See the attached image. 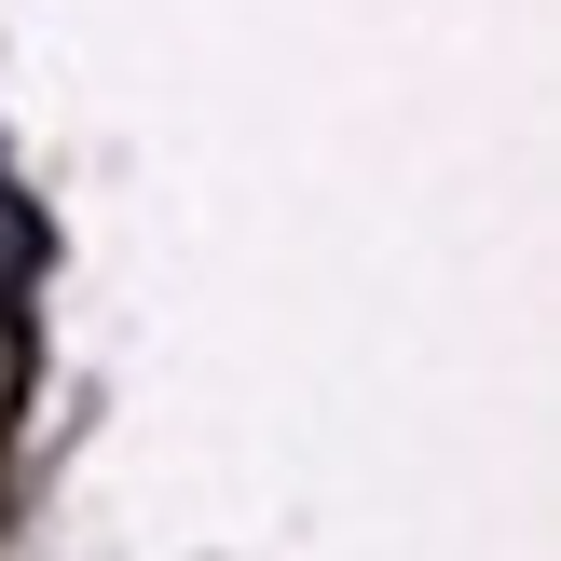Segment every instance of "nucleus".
Instances as JSON below:
<instances>
[]
</instances>
